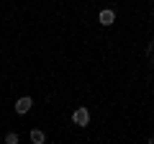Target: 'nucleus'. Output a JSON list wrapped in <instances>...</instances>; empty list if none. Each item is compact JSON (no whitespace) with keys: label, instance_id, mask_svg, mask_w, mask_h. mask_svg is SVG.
<instances>
[{"label":"nucleus","instance_id":"nucleus-1","mask_svg":"<svg viewBox=\"0 0 154 144\" xmlns=\"http://www.w3.org/2000/svg\"><path fill=\"white\" fill-rule=\"evenodd\" d=\"M72 124H75V126H88V124H90V111L85 108V105L75 108V113H72Z\"/></svg>","mask_w":154,"mask_h":144},{"label":"nucleus","instance_id":"nucleus-2","mask_svg":"<svg viewBox=\"0 0 154 144\" xmlns=\"http://www.w3.org/2000/svg\"><path fill=\"white\" fill-rule=\"evenodd\" d=\"M31 105H33V100L28 98V95H26V98H18L16 100V113H21V116H23V113L31 111Z\"/></svg>","mask_w":154,"mask_h":144},{"label":"nucleus","instance_id":"nucleus-3","mask_svg":"<svg viewBox=\"0 0 154 144\" xmlns=\"http://www.w3.org/2000/svg\"><path fill=\"white\" fill-rule=\"evenodd\" d=\"M98 21L103 23V26H113V23H116V11H110V8H105V11H100Z\"/></svg>","mask_w":154,"mask_h":144},{"label":"nucleus","instance_id":"nucleus-4","mask_svg":"<svg viewBox=\"0 0 154 144\" xmlns=\"http://www.w3.org/2000/svg\"><path fill=\"white\" fill-rule=\"evenodd\" d=\"M31 142H33V144H44V142H46L44 131H41V129H33V131H31Z\"/></svg>","mask_w":154,"mask_h":144},{"label":"nucleus","instance_id":"nucleus-5","mask_svg":"<svg viewBox=\"0 0 154 144\" xmlns=\"http://www.w3.org/2000/svg\"><path fill=\"white\" fill-rule=\"evenodd\" d=\"M5 144H18V134L16 131H8L5 134Z\"/></svg>","mask_w":154,"mask_h":144},{"label":"nucleus","instance_id":"nucleus-6","mask_svg":"<svg viewBox=\"0 0 154 144\" xmlns=\"http://www.w3.org/2000/svg\"><path fill=\"white\" fill-rule=\"evenodd\" d=\"M149 144H154V136H152V139H149Z\"/></svg>","mask_w":154,"mask_h":144}]
</instances>
